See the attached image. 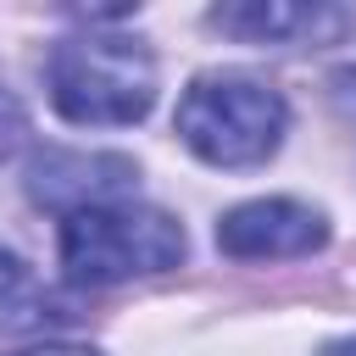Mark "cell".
<instances>
[{
	"instance_id": "8",
	"label": "cell",
	"mask_w": 356,
	"mask_h": 356,
	"mask_svg": "<svg viewBox=\"0 0 356 356\" xmlns=\"http://www.w3.org/2000/svg\"><path fill=\"white\" fill-rule=\"evenodd\" d=\"M22 284H28V267H22L11 250H0V306H6V300H11Z\"/></svg>"
},
{
	"instance_id": "6",
	"label": "cell",
	"mask_w": 356,
	"mask_h": 356,
	"mask_svg": "<svg viewBox=\"0 0 356 356\" xmlns=\"http://www.w3.org/2000/svg\"><path fill=\"white\" fill-rule=\"evenodd\" d=\"M206 22L239 44H278V50H295V44H334L356 28V11L350 6H334V0H234V6H211Z\"/></svg>"
},
{
	"instance_id": "1",
	"label": "cell",
	"mask_w": 356,
	"mask_h": 356,
	"mask_svg": "<svg viewBox=\"0 0 356 356\" xmlns=\"http://www.w3.org/2000/svg\"><path fill=\"white\" fill-rule=\"evenodd\" d=\"M44 89H50V106L78 128H128L156 106L161 72L145 39L89 28V33L56 39L44 61Z\"/></svg>"
},
{
	"instance_id": "3",
	"label": "cell",
	"mask_w": 356,
	"mask_h": 356,
	"mask_svg": "<svg viewBox=\"0 0 356 356\" xmlns=\"http://www.w3.org/2000/svg\"><path fill=\"white\" fill-rule=\"evenodd\" d=\"M189 250L184 222L145 200H111L61 217V273L72 284H128L178 267Z\"/></svg>"
},
{
	"instance_id": "10",
	"label": "cell",
	"mask_w": 356,
	"mask_h": 356,
	"mask_svg": "<svg viewBox=\"0 0 356 356\" xmlns=\"http://www.w3.org/2000/svg\"><path fill=\"white\" fill-rule=\"evenodd\" d=\"M317 356H356V339H334V345H323Z\"/></svg>"
},
{
	"instance_id": "2",
	"label": "cell",
	"mask_w": 356,
	"mask_h": 356,
	"mask_svg": "<svg viewBox=\"0 0 356 356\" xmlns=\"http://www.w3.org/2000/svg\"><path fill=\"white\" fill-rule=\"evenodd\" d=\"M172 128L211 167H261L289 134V100L250 72H200L178 95Z\"/></svg>"
},
{
	"instance_id": "7",
	"label": "cell",
	"mask_w": 356,
	"mask_h": 356,
	"mask_svg": "<svg viewBox=\"0 0 356 356\" xmlns=\"http://www.w3.org/2000/svg\"><path fill=\"white\" fill-rule=\"evenodd\" d=\"M22 134H28V117H22L17 95H11V89H0V161H11V156H17Z\"/></svg>"
},
{
	"instance_id": "9",
	"label": "cell",
	"mask_w": 356,
	"mask_h": 356,
	"mask_svg": "<svg viewBox=\"0 0 356 356\" xmlns=\"http://www.w3.org/2000/svg\"><path fill=\"white\" fill-rule=\"evenodd\" d=\"M22 356H100L95 345H33V350H22Z\"/></svg>"
},
{
	"instance_id": "4",
	"label": "cell",
	"mask_w": 356,
	"mask_h": 356,
	"mask_svg": "<svg viewBox=\"0 0 356 356\" xmlns=\"http://www.w3.org/2000/svg\"><path fill=\"white\" fill-rule=\"evenodd\" d=\"M328 245V217L306 200L267 195L217 217V250L234 261H295Z\"/></svg>"
},
{
	"instance_id": "5",
	"label": "cell",
	"mask_w": 356,
	"mask_h": 356,
	"mask_svg": "<svg viewBox=\"0 0 356 356\" xmlns=\"http://www.w3.org/2000/svg\"><path fill=\"white\" fill-rule=\"evenodd\" d=\"M134 184H139V167L117 150H39L28 161V200L61 217L128 200Z\"/></svg>"
}]
</instances>
